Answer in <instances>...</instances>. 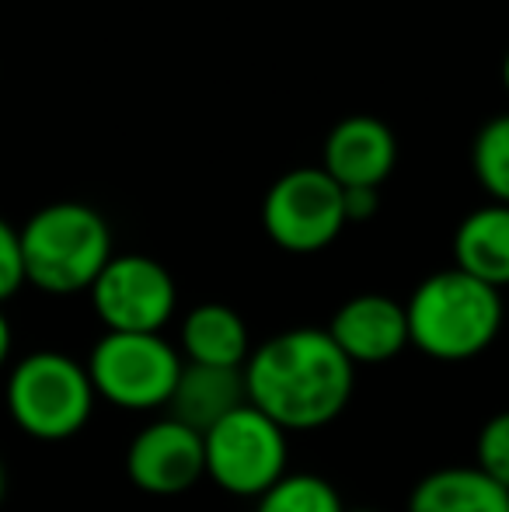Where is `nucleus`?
Returning <instances> with one entry per match:
<instances>
[{"instance_id": "nucleus-1", "label": "nucleus", "mask_w": 509, "mask_h": 512, "mask_svg": "<svg viewBox=\"0 0 509 512\" xmlns=\"http://www.w3.org/2000/svg\"><path fill=\"white\" fill-rule=\"evenodd\" d=\"M356 366L325 328H293L272 335L245 363L248 405L279 429L314 432L332 425L353 398Z\"/></svg>"}, {"instance_id": "nucleus-2", "label": "nucleus", "mask_w": 509, "mask_h": 512, "mask_svg": "<svg viewBox=\"0 0 509 512\" xmlns=\"http://www.w3.org/2000/svg\"><path fill=\"white\" fill-rule=\"evenodd\" d=\"M408 345L440 363L475 359L503 328V297L461 269L433 272L405 304Z\"/></svg>"}, {"instance_id": "nucleus-3", "label": "nucleus", "mask_w": 509, "mask_h": 512, "mask_svg": "<svg viewBox=\"0 0 509 512\" xmlns=\"http://www.w3.org/2000/svg\"><path fill=\"white\" fill-rule=\"evenodd\" d=\"M25 283L53 297L95 286L112 258V230L98 209L84 203H49L18 230Z\"/></svg>"}, {"instance_id": "nucleus-4", "label": "nucleus", "mask_w": 509, "mask_h": 512, "mask_svg": "<svg viewBox=\"0 0 509 512\" xmlns=\"http://www.w3.org/2000/svg\"><path fill=\"white\" fill-rule=\"evenodd\" d=\"M7 415L25 436L60 443L88 425L95 411V387L88 366L63 352H32L14 363L4 387Z\"/></svg>"}, {"instance_id": "nucleus-5", "label": "nucleus", "mask_w": 509, "mask_h": 512, "mask_svg": "<svg viewBox=\"0 0 509 512\" xmlns=\"http://www.w3.org/2000/svg\"><path fill=\"white\" fill-rule=\"evenodd\" d=\"M182 373V359L164 335H123L105 331L88 356V377L95 398L123 411L168 408Z\"/></svg>"}, {"instance_id": "nucleus-6", "label": "nucleus", "mask_w": 509, "mask_h": 512, "mask_svg": "<svg viewBox=\"0 0 509 512\" xmlns=\"http://www.w3.org/2000/svg\"><path fill=\"white\" fill-rule=\"evenodd\" d=\"M206 478L227 495L258 499L286 474V432L255 405H241L203 436Z\"/></svg>"}, {"instance_id": "nucleus-7", "label": "nucleus", "mask_w": 509, "mask_h": 512, "mask_svg": "<svg viewBox=\"0 0 509 512\" xmlns=\"http://www.w3.org/2000/svg\"><path fill=\"white\" fill-rule=\"evenodd\" d=\"M262 227L290 255H314L346 230L342 189L321 168H293L272 182L262 203Z\"/></svg>"}, {"instance_id": "nucleus-8", "label": "nucleus", "mask_w": 509, "mask_h": 512, "mask_svg": "<svg viewBox=\"0 0 509 512\" xmlns=\"http://www.w3.org/2000/svg\"><path fill=\"white\" fill-rule=\"evenodd\" d=\"M88 293L105 331L123 335H161L178 307L175 279L150 255H112Z\"/></svg>"}, {"instance_id": "nucleus-9", "label": "nucleus", "mask_w": 509, "mask_h": 512, "mask_svg": "<svg viewBox=\"0 0 509 512\" xmlns=\"http://www.w3.org/2000/svg\"><path fill=\"white\" fill-rule=\"evenodd\" d=\"M126 474L147 495H182L206 478L203 436L175 418L150 422L133 436L126 450Z\"/></svg>"}, {"instance_id": "nucleus-10", "label": "nucleus", "mask_w": 509, "mask_h": 512, "mask_svg": "<svg viewBox=\"0 0 509 512\" xmlns=\"http://www.w3.org/2000/svg\"><path fill=\"white\" fill-rule=\"evenodd\" d=\"M398 161L391 126L374 115H349L325 140V171L339 189H381Z\"/></svg>"}, {"instance_id": "nucleus-11", "label": "nucleus", "mask_w": 509, "mask_h": 512, "mask_svg": "<svg viewBox=\"0 0 509 512\" xmlns=\"http://www.w3.org/2000/svg\"><path fill=\"white\" fill-rule=\"evenodd\" d=\"M328 335L353 366H374L408 349L405 304L384 293H360L335 310Z\"/></svg>"}, {"instance_id": "nucleus-12", "label": "nucleus", "mask_w": 509, "mask_h": 512, "mask_svg": "<svg viewBox=\"0 0 509 512\" xmlns=\"http://www.w3.org/2000/svg\"><path fill=\"white\" fill-rule=\"evenodd\" d=\"M248 405L245 370H224V366L182 363L178 384L171 391V418L189 425L192 432L206 436L220 418Z\"/></svg>"}, {"instance_id": "nucleus-13", "label": "nucleus", "mask_w": 509, "mask_h": 512, "mask_svg": "<svg viewBox=\"0 0 509 512\" xmlns=\"http://www.w3.org/2000/svg\"><path fill=\"white\" fill-rule=\"evenodd\" d=\"M454 269L503 290L509 286V206H478L454 230Z\"/></svg>"}, {"instance_id": "nucleus-14", "label": "nucleus", "mask_w": 509, "mask_h": 512, "mask_svg": "<svg viewBox=\"0 0 509 512\" xmlns=\"http://www.w3.org/2000/svg\"><path fill=\"white\" fill-rule=\"evenodd\" d=\"M182 352L185 363L245 370L252 356L248 324L227 304H199L182 321Z\"/></svg>"}, {"instance_id": "nucleus-15", "label": "nucleus", "mask_w": 509, "mask_h": 512, "mask_svg": "<svg viewBox=\"0 0 509 512\" xmlns=\"http://www.w3.org/2000/svg\"><path fill=\"white\" fill-rule=\"evenodd\" d=\"M408 512H509V492L478 467H443L412 488Z\"/></svg>"}, {"instance_id": "nucleus-16", "label": "nucleus", "mask_w": 509, "mask_h": 512, "mask_svg": "<svg viewBox=\"0 0 509 512\" xmlns=\"http://www.w3.org/2000/svg\"><path fill=\"white\" fill-rule=\"evenodd\" d=\"M255 512H346L332 481L321 474L286 471L265 495H258Z\"/></svg>"}, {"instance_id": "nucleus-17", "label": "nucleus", "mask_w": 509, "mask_h": 512, "mask_svg": "<svg viewBox=\"0 0 509 512\" xmlns=\"http://www.w3.org/2000/svg\"><path fill=\"white\" fill-rule=\"evenodd\" d=\"M471 168L492 203L509 206V112L489 119L471 143Z\"/></svg>"}, {"instance_id": "nucleus-18", "label": "nucleus", "mask_w": 509, "mask_h": 512, "mask_svg": "<svg viewBox=\"0 0 509 512\" xmlns=\"http://www.w3.org/2000/svg\"><path fill=\"white\" fill-rule=\"evenodd\" d=\"M475 467L509 492V411H499L482 425L475 443Z\"/></svg>"}, {"instance_id": "nucleus-19", "label": "nucleus", "mask_w": 509, "mask_h": 512, "mask_svg": "<svg viewBox=\"0 0 509 512\" xmlns=\"http://www.w3.org/2000/svg\"><path fill=\"white\" fill-rule=\"evenodd\" d=\"M25 286V262H21V237L18 227L0 216V304L11 300Z\"/></svg>"}, {"instance_id": "nucleus-20", "label": "nucleus", "mask_w": 509, "mask_h": 512, "mask_svg": "<svg viewBox=\"0 0 509 512\" xmlns=\"http://www.w3.org/2000/svg\"><path fill=\"white\" fill-rule=\"evenodd\" d=\"M346 223H367L381 209V189H342Z\"/></svg>"}, {"instance_id": "nucleus-21", "label": "nucleus", "mask_w": 509, "mask_h": 512, "mask_svg": "<svg viewBox=\"0 0 509 512\" xmlns=\"http://www.w3.org/2000/svg\"><path fill=\"white\" fill-rule=\"evenodd\" d=\"M11 342H14V335H11V321H7V314H4V310H0V370H4L7 356H11Z\"/></svg>"}, {"instance_id": "nucleus-22", "label": "nucleus", "mask_w": 509, "mask_h": 512, "mask_svg": "<svg viewBox=\"0 0 509 512\" xmlns=\"http://www.w3.org/2000/svg\"><path fill=\"white\" fill-rule=\"evenodd\" d=\"M4 495H7V467H4V460H0V502H4Z\"/></svg>"}, {"instance_id": "nucleus-23", "label": "nucleus", "mask_w": 509, "mask_h": 512, "mask_svg": "<svg viewBox=\"0 0 509 512\" xmlns=\"http://www.w3.org/2000/svg\"><path fill=\"white\" fill-rule=\"evenodd\" d=\"M503 88H506V95H509V49H506V60H503Z\"/></svg>"}, {"instance_id": "nucleus-24", "label": "nucleus", "mask_w": 509, "mask_h": 512, "mask_svg": "<svg viewBox=\"0 0 509 512\" xmlns=\"http://www.w3.org/2000/svg\"><path fill=\"white\" fill-rule=\"evenodd\" d=\"M346 512H374V509H346Z\"/></svg>"}]
</instances>
